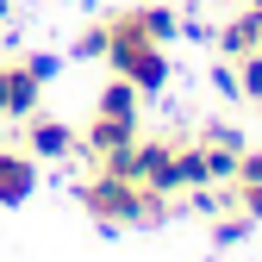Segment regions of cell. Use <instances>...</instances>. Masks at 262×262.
Segmentation results:
<instances>
[{"label": "cell", "instance_id": "obj_1", "mask_svg": "<svg viewBox=\"0 0 262 262\" xmlns=\"http://www.w3.org/2000/svg\"><path fill=\"white\" fill-rule=\"evenodd\" d=\"M100 38H106V69L119 81H131L138 94H162L169 88V56L162 44L175 38V7H156V0H138V7H119L100 19Z\"/></svg>", "mask_w": 262, "mask_h": 262}, {"label": "cell", "instance_id": "obj_2", "mask_svg": "<svg viewBox=\"0 0 262 262\" xmlns=\"http://www.w3.org/2000/svg\"><path fill=\"white\" fill-rule=\"evenodd\" d=\"M81 212L100 225V231H119V225H162V219H175L181 200H169V193H150V187H138L131 175L94 169V175L81 181Z\"/></svg>", "mask_w": 262, "mask_h": 262}, {"label": "cell", "instance_id": "obj_3", "mask_svg": "<svg viewBox=\"0 0 262 262\" xmlns=\"http://www.w3.org/2000/svg\"><path fill=\"white\" fill-rule=\"evenodd\" d=\"M56 75V56H0V125H25L31 113L44 106V88Z\"/></svg>", "mask_w": 262, "mask_h": 262}, {"label": "cell", "instance_id": "obj_4", "mask_svg": "<svg viewBox=\"0 0 262 262\" xmlns=\"http://www.w3.org/2000/svg\"><path fill=\"white\" fill-rule=\"evenodd\" d=\"M193 144L206 150V169H212V187H231V175H237V156L250 150V138L231 125V119H206L200 131H193Z\"/></svg>", "mask_w": 262, "mask_h": 262}, {"label": "cell", "instance_id": "obj_5", "mask_svg": "<svg viewBox=\"0 0 262 262\" xmlns=\"http://www.w3.org/2000/svg\"><path fill=\"white\" fill-rule=\"evenodd\" d=\"M25 156H38V162H62V156H75L81 150V131L75 125H62V119H44V113H31L25 119Z\"/></svg>", "mask_w": 262, "mask_h": 262}, {"label": "cell", "instance_id": "obj_6", "mask_svg": "<svg viewBox=\"0 0 262 262\" xmlns=\"http://www.w3.org/2000/svg\"><path fill=\"white\" fill-rule=\"evenodd\" d=\"M225 206H237L250 225L262 219V144H250L237 156V175H231V187H225Z\"/></svg>", "mask_w": 262, "mask_h": 262}, {"label": "cell", "instance_id": "obj_7", "mask_svg": "<svg viewBox=\"0 0 262 262\" xmlns=\"http://www.w3.org/2000/svg\"><path fill=\"white\" fill-rule=\"evenodd\" d=\"M38 193V156L0 144V206H25Z\"/></svg>", "mask_w": 262, "mask_h": 262}, {"label": "cell", "instance_id": "obj_8", "mask_svg": "<svg viewBox=\"0 0 262 262\" xmlns=\"http://www.w3.org/2000/svg\"><path fill=\"white\" fill-rule=\"evenodd\" d=\"M256 44H262V19H256V13H231V19L219 25V50H225V62L250 56Z\"/></svg>", "mask_w": 262, "mask_h": 262}, {"label": "cell", "instance_id": "obj_9", "mask_svg": "<svg viewBox=\"0 0 262 262\" xmlns=\"http://www.w3.org/2000/svg\"><path fill=\"white\" fill-rule=\"evenodd\" d=\"M94 113H106V119H138V88L113 75V81L100 88V100H94Z\"/></svg>", "mask_w": 262, "mask_h": 262}, {"label": "cell", "instance_id": "obj_10", "mask_svg": "<svg viewBox=\"0 0 262 262\" xmlns=\"http://www.w3.org/2000/svg\"><path fill=\"white\" fill-rule=\"evenodd\" d=\"M231 75H237V94H244V100L262 113V50H250V56H237L231 62Z\"/></svg>", "mask_w": 262, "mask_h": 262}, {"label": "cell", "instance_id": "obj_11", "mask_svg": "<svg viewBox=\"0 0 262 262\" xmlns=\"http://www.w3.org/2000/svg\"><path fill=\"white\" fill-rule=\"evenodd\" d=\"M244 13H256V19H262V0H244Z\"/></svg>", "mask_w": 262, "mask_h": 262}, {"label": "cell", "instance_id": "obj_12", "mask_svg": "<svg viewBox=\"0 0 262 262\" xmlns=\"http://www.w3.org/2000/svg\"><path fill=\"white\" fill-rule=\"evenodd\" d=\"M0 19H13V0H0Z\"/></svg>", "mask_w": 262, "mask_h": 262}, {"label": "cell", "instance_id": "obj_13", "mask_svg": "<svg viewBox=\"0 0 262 262\" xmlns=\"http://www.w3.org/2000/svg\"><path fill=\"white\" fill-rule=\"evenodd\" d=\"M256 50H262V44H256Z\"/></svg>", "mask_w": 262, "mask_h": 262}]
</instances>
